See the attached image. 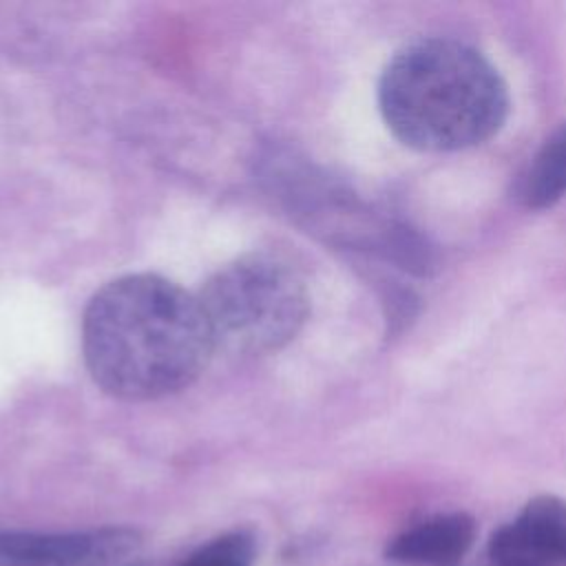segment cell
Segmentation results:
<instances>
[{
    "mask_svg": "<svg viewBox=\"0 0 566 566\" xmlns=\"http://www.w3.org/2000/svg\"><path fill=\"white\" fill-rule=\"evenodd\" d=\"M475 535L478 524L469 513H433L396 533L387 542L385 557L398 566H460Z\"/></svg>",
    "mask_w": 566,
    "mask_h": 566,
    "instance_id": "6",
    "label": "cell"
},
{
    "mask_svg": "<svg viewBox=\"0 0 566 566\" xmlns=\"http://www.w3.org/2000/svg\"><path fill=\"white\" fill-rule=\"evenodd\" d=\"M378 108L391 135L422 153L480 146L504 126L509 86L491 60L455 38H420L385 64Z\"/></svg>",
    "mask_w": 566,
    "mask_h": 566,
    "instance_id": "2",
    "label": "cell"
},
{
    "mask_svg": "<svg viewBox=\"0 0 566 566\" xmlns=\"http://www.w3.org/2000/svg\"><path fill=\"white\" fill-rule=\"evenodd\" d=\"M566 197V122L535 150L517 184V199L528 210H546Z\"/></svg>",
    "mask_w": 566,
    "mask_h": 566,
    "instance_id": "7",
    "label": "cell"
},
{
    "mask_svg": "<svg viewBox=\"0 0 566 566\" xmlns=\"http://www.w3.org/2000/svg\"><path fill=\"white\" fill-rule=\"evenodd\" d=\"M256 542L248 531H230L192 551L181 566H254Z\"/></svg>",
    "mask_w": 566,
    "mask_h": 566,
    "instance_id": "8",
    "label": "cell"
},
{
    "mask_svg": "<svg viewBox=\"0 0 566 566\" xmlns=\"http://www.w3.org/2000/svg\"><path fill=\"white\" fill-rule=\"evenodd\" d=\"M82 354L104 394L139 402L192 385L214 345L197 294L139 272L93 294L82 318Z\"/></svg>",
    "mask_w": 566,
    "mask_h": 566,
    "instance_id": "1",
    "label": "cell"
},
{
    "mask_svg": "<svg viewBox=\"0 0 566 566\" xmlns=\"http://www.w3.org/2000/svg\"><path fill=\"white\" fill-rule=\"evenodd\" d=\"M214 352L263 356L287 345L310 314L303 276L268 252L243 254L219 268L197 292Z\"/></svg>",
    "mask_w": 566,
    "mask_h": 566,
    "instance_id": "3",
    "label": "cell"
},
{
    "mask_svg": "<svg viewBox=\"0 0 566 566\" xmlns=\"http://www.w3.org/2000/svg\"><path fill=\"white\" fill-rule=\"evenodd\" d=\"M482 566H566V500L537 495L486 542Z\"/></svg>",
    "mask_w": 566,
    "mask_h": 566,
    "instance_id": "5",
    "label": "cell"
},
{
    "mask_svg": "<svg viewBox=\"0 0 566 566\" xmlns=\"http://www.w3.org/2000/svg\"><path fill=\"white\" fill-rule=\"evenodd\" d=\"M142 535L128 526L40 533L0 528V566H117Z\"/></svg>",
    "mask_w": 566,
    "mask_h": 566,
    "instance_id": "4",
    "label": "cell"
},
{
    "mask_svg": "<svg viewBox=\"0 0 566 566\" xmlns=\"http://www.w3.org/2000/svg\"><path fill=\"white\" fill-rule=\"evenodd\" d=\"M133 566H146V564H133Z\"/></svg>",
    "mask_w": 566,
    "mask_h": 566,
    "instance_id": "9",
    "label": "cell"
}]
</instances>
